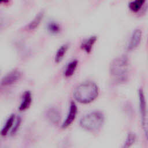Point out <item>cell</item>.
<instances>
[{"instance_id":"277c9868","label":"cell","mask_w":148,"mask_h":148,"mask_svg":"<svg viewBox=\"0 0 148 148\" xmlns=\"http://www.w3.org/2000/svg\"><path fill=\"white\" fill-rule=\"evenodd\" d=\"M21 73L18 70H13L7 73L1 80V85L3 86H7L18 81L21 77Z\"/></svg>"},{"instance_id":"d6986e66","label":"cell","mask_w":148,"mask_h":148,"mask_svg":"<svg viewBox=\"0 0 148 148\" xmlns=\"http://www.w3.org/2000/svg\"><path fill=\"white\" fill-rule=\"evenodd\" d=\"M21 117L20 116H18L16 118L15 123L14 124V125H13V128L11 130L10 134L12 135H14L16 133V132L18 131V130L19 128V127H20V125L21 124Z\"/></svg>"},{"instance_id":"44dd1931","label":"cell","mask_w":148,"mask_h":148,"mask_svg":"<svg viewBox=\"0 0 148 148\" xmlns=\"http://www.w3.org/2000/svg\"><path fill=\"white\" fill-rule=\"evenodd\" d=\"M147 42H148V39H147Z\"/></svg>"},{"instance_id":"ac0fdd59","label":"cell","mask_w":148,"mask_h":148,"mask_svg":"<svg viewBox=\"0 0 148 148\" xmlns=\"http://www.w3.org/2000/svg\"><path fill=\"white\" fill-rule=\"evenodd\" d=\"M141 118L143 131L146 138L148 139V112L147 111L146 114Z\"/></svg>"},{"instance_id":"8fae6325","label":"cell","mask_w":148,"mask_h":148,"mask_svg":"<svg viewBox=\"0 0 148 148\" xmlns=\"http://www.w3.org/2000/svg\"><path fill=\"white\" fill-rule=\"evenodd\" d=\"M138 97H139V101L140 112L141 114V117H142L146 114L147 112V109H146V99L145 97V94L142 88H140L138 90Z\"/></svg>"},{"instance_id":"7a4b0ae2","label":"cell","mask_w":148,"mask_h":148,"mask_svg":"<svg viewBox=\"0 0 148 148\" xmlns=\"http://www.w3.org/2000/svg\"><path fill=\"white\" fill-rule=\"evenodd\" d=\"M98 93L97 85L93 82L86 81L76 87L73 92V97L80 103H88L97 98Z\"/></svg>"},{"instance_id":"ffe728a7","label":"cell","mask_w":148,"mask_h":148,"mask_svg":"<svg viewBox=\"0 0 148 148\" xmlns=\"http://www.w3.org/2000/svg\"><path fill=\"white\" fill-rule=\"evenodd\" d=\"M1 3H8L10 1V0H0Z\"/></svg>"},{"instance_id":"5bb4252c","label":"cell","mask_w":148,"mask_h":148,"mask_svg":"<svg viewBox=\"0 0 148 148\" xmlns=\"http://www.w3.org/2000/svg\"><path fill=\"white\" fill-rule=\"evenodd\" d=\"M146 0H134L129 3L128 8L132 12H138L142 8Z\"/></svg>"},{"instance_id":"5b68a950","label":"cell","mask_w":148,"mask_h":148,"mask_svg":"<svg viewBox=\"0 0 148 148\" xmlns=\"http://www.w3.org/2000/svg\"><path fill=\"white\" fill-rule=\"evenodd\" d=\"M142 35V32L140 29L137 28L133 31L127 46L128 51H132L138 46L141 41Z\"/></svg>"},{"instance_id":"e0dca14e","label":"cell","mask_w":148,"mask_h":148,"mask_svg":"<svg viewBox=\"0 0 148 148\" xmlns=\"http://www.w3.org/2000/svg\"><path fill=\"white\" fill-rule=\"evenodd\" d=\"M136 135L133 132H130L126 138V140L124 142L123 147H129L132 146L135 142Z\"/></svg>"},{"instance_id":"2e32d148","label":"cell","mask_w":148,"mask_h":148,"mask_svg":"<svg viewBox=\"0 0 148 148\" xmlns=\"http://www.w3.org/2000/svg\"><path fill=\"white\" fill-rule=\"evenodd\" d=\"M47 29L49 32L53 34H57L61 31L60 25L55 21H51L47 24Z\"/></svg>"},{"instance_id":"3957f363","label":"cell","mask_w":148,"mask_h":148,"mask_svg":"<svg viewBox=\"0 0 148 148\" xmlns=\"http://www.w3.org/2000/svg\"><path fill=\"white\" fill-rule=\"evenodd\" d=\"M104 123V115L98 111L85 114L80 120V125L84 130L95 132L99 131Z\"/></svg>"},{"instance_id":"4fadbf2b","label":"cell","mask_w":148,"mask_h":148,"mask_svg":"<svg viewBox=\"0 0 148 148\" xmlns=\"http://www.w3.org/2000/svg\"><path fill=\"white\" fill-rule=\"evenodd\" d=\"M15 120V115L14 114H11L9 118L7 119L4 126L3 127L1 130V135L2 136H6L7 134L9 132V130L12 127L14 121Z\"/></svg>"},{"instance_id":"8992f818","label":"cell","mask_w":148,"mask_h":148,"mask_svg":"<svg viewBox=\"0 0 148 148\" xmlns=\"http://www.w3.org/2000/svg\"><path fill=\"white\" fill-rule=\"evenodd\" d=\"M77 112V106L73 101H71L69 109V112L67 114L66 118L62 124L63 128H66L69 127L75 120Z\"/></svg>"},{"instance_id":"6da1fadb","label":"cell","mask_w":148,"mask_h":148,"mask_svg":"<svg viewBox=\"0 0 148 148\" xmlns=\"http://www.w3.org/2000/svg\"><path fill=\"white\" fill-rule=\"evenodd\" d=\"M129 69L128 58L126 55H122L112 60L109 66V73L114 82L123 83L128 79Z\"/></svg>"},{"instance_id":"30bf717a","label":"cell","mask_w":148,"mask_h":148,"mask_svg":"<svg viewBox=\"0 0 148 148\" xmlns=\"http://www.w3.org/2000/svg\"><path fill=\"white\" fill-rule=\"evenodd\" d=\"M32 102V95L31 93L29 91L24 92L21 104L19 106V110L21 111L25 110L27 109L31 105Z\"/></svg>"},{"instance_id":"52a82bcc","label":"cell","mask_w":148,"mask_h":148,"mask_svg":"<svg viewBox=\"0 0 148 148\" xmlns=\"http://www.w3.org/2000/svg\"><path fill=\"white\" fill-rule=\"evenodd\" d=\"M46 117L50 123L57 124L61 120V113L56 108H50L46 112Z\"/></svg>"},{"instance_id":"9c48e42d","label":"cell","mask_w":148,"mask_h":148,"mask_svg":"<svg viewBox=\"0 0 148 148\" xmlns=\"http://www.w3.org/2000/svg\"><path fill=\"white\" fill-rule=\"evenodd\" d=\"M97 38L96 36H91L89 38L84 40L80 45L81 49L87 53H90L92 49L93 46L96 42Z\"/></svg>"},{"instance_id":"9a60e30c","label":"cell","mask_w":148,"mask_h":148,"mask_svg":"<svg viewBox=\"0 0 148 148\" xmlns=\"http://www.w3.org/2000/svg\"><path fill=\"white\" fill-rule=\"evenodd\" d=\"M77 66V61L76 60H74L71 61L66 66L65 72L64 75L66 77H70L72 76L76 69Z\"/></svg>"},{"instance_id":"7c38bea8","label":"cell","mask_w":148,"mask_h":148,"mask_svg":"<svg viewBox=\"0 0 148 148\" xmlns=\"http://www.w3.org/2000/svg\"><path fill=\"white\" fill-rule=\"evenodd\" d=\"M69 48V44L65 43L62 45L60 47V48L57 50L56 56L54 57V61L56 63H59L62 61L63 58L64 57L68 49Z\"/></svg>"},{"instance_id":"ba28073f","label":"cell","mask_w":148,"mask_h":148,"mask_svg":"<svg viewBox=\"0 0 148 148\" xmlns=\"http://www.w3.org/2000/svg\"><path fill=\"white\" fill-rule=\"evenodd\" d=\"M44 14L45 12L43 10H42L40 12H39L34 18V19L28 24L26 25V27H25V29L28 31L35 29L40 24V22L43 18Z\"/></svg>"}]
</instances>
